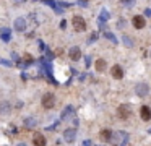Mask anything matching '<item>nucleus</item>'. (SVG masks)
Returning a JSON list of instances; mask_svg holds the SVG:
<instances>
[{
  "label": "nucleus",
  "instance_id": "nucleus-1",
  "mask_svg": "<svg viewBox=\"0 0 151 146\" xmlns=\"http://www.w3.org/2000/svg\"><path fill=\"white\" fill-rule=\"evenodd\" d=\"M72 24H73V29H75V31H78V32L86 31V21L83 20L81 16H73Z\"/></svg>",
  "mask_w": 151,
  "mask_h": 146
},
{
  "label": "nucleus",
  "instance_id": "nucleus-2",
  "mask_svg": "<svg viewBox=\"0 0 151 146\" xmlns=\"http://www.w3.org/2000/svg\"><path fill=\"white\" fill-rule=\"evenodd\" d=\"M41 102L46 109H52L54 105H55V96H54L52 93H46L44 96H42Z\"/></svg>",
  "mask_w": 151,
  "mask_h": 146
},
{
  "label": "nucleus",
  "instance_id": "nucleus-3",
  "mask_svg": "<svg viewBox=\"0 0 151 146\" xmlns=\"http://www.w3.org/2000/svg\"><path fill=\"white\" fill-rule=\"evenodd\" d=\"M132 23H133V26L137 29H143L145 28V24H146V21H145V18L143 16H133V20H132Z\"/></svg>",
  "mask_w": 151,
  "mask_h": 146
},
{
  "label": "nucleus",
  "instance_id": "nucleus-4",
  "mask_svg": "<svg viewBox=\"0 0 151 146\" xmlns=\"http://www.w3.org/2000/svg\"><path fill=\"white\" fill-rule=\"evenodd\" d=\"M117 112H119V117L122 118V120H127V118L130 117V109L125 107V105H119Z\"/></svg>",
  "mask_w": 151,
  "mask_h": 146
},
{
  "label": "nucleus",
  "instance_id": "nucleus-5",
  "mask_svg": "<svg viewBox=\"0 0 151 146\" xmlns=\"http://www.w3.org/2000/svg\"><path fill=\"white\" fill-rule=\"evenodd\" d=\"M75 136H77V132H75L73 128H68V130H65V132H63V138H65L67 143L75 141Z\"/></svg>",
  "mask_w": 151,
  "mask_h": 146
},
{
  "label": "nucleus",
  "instance_id": "nucleus-6",
  "mask_svg": "<svg viewBox=\"0 0 151 146\" xmlns=\"http://www.w3.org/2000/svg\"><path fill=\"white\" fill-rule=\"evenodd\" d=\"M110 73H112V76L115 78V80H120V78L123 76V70L120 65H114L112 67V70H110Z\"/></svg>",
  "mask_w": 151,
  "mask_h": 146
},
{
  "label": "nucleus",
  "instance_id": "nucleus-7",
  "mask_svg": "<svg viewBox=\"0 0 151 146\" xmlns=\"http://www.w3.org/2000/svg\"><path fill=\"white\" fill-rule=\"evenodd\" d=\"M140 115H141V118H143L145 122L151 120V109L148 107V105H143L141 110H140Z\"/></svg>",
  "mask_w": 151,
  "mask_h": 146
},
{
  "label": "nucleus",
  "instance_id": "nucleus-8",
  "mask_svg": "<svg viewBox=\"0 0 151 146\" xmlns=\"http://www.w3.org/2000/svg\"><path fill=\"white\" fill-rule=\"evenodd\" d=\"M99 136H101L106 143H112V140H114V133H112L110 130H102Z\"/></svg>",
  "mask_w": 151,
  "mask_h": 146
},
{
  "label": "nucleus",
  "instance_id": "nucleus-9",
  "mask_svg": "<svg viewBox=\"0 0 151 146\" xmlns=\"http://www.w3.org/2000/svg\"><path fill=\"white\" fill-rule=\"evenodd\" d=\"M135 91H137L138 96H146L148 91H150V88H148V85H145V83H140V85L135 88Z\"/></svg>",
  "mask_w": 151,
  "mask_h": 146
},
{
  "label": "nucleus",
  "instance_id": "nucleus-10",
  "mask_svg": "<svg viewBox=\"0 0 151 146\" xmlns=\"http://www.w3.org/2000/svg\"><path fill=\"white\" fill-rule=\"evenodd\" d=\"M33 145H34V146H44V145H46V138L42 136L41 133H36V135L33 136Z\"/></svg>",
  "mask_w": 151,
  "mask_h": 146
},
{
  "label": "nucleus",
  "instance_id": "nucleus-11",
  "mask_svg": "<svg viewBox=\"0 0 151 146\" xmlns=\"http://www.w3.org/2000/svg\"><path fill=\"white\" fill-rule=\"evenodd\" d=\"M26 28V20L25 18H17L15 20V29L17 31H25Z\"/></svg>",
  "mask_w": 151,
  "mask_h": 146
},
{
  "label": "nucleus",
  "instance_id": "nucleus-12",
  "mask_svg": "<svg viewBox=\"0 0 151 146\" xmlns=\"http://www.w3.org/2000/svg\"><path fill=\"white\" fill-rule=\"evenodd\" d=\"M80 57H81L80 47H72L70 49V59H72V60H80Z\"/></svg>",
  "mask_w": 151,
  "mask_h": 146
},
{
  "label": "nucleus",
  "instance_id": "nucleus-13",
  "mask_svg": "<svg viewBox=\"0 0 151 146\" xmlns=\"http://www.w3.org/2000/svg\"><path fill=\"white\" fill-rule=\"evenodd\" d=\"M107 68V63L104 59H99V60H96V70L98 72H104V70Z\"/></svg>",
  "mask_w": 151,
  "mask_h": 146
},
{
  "label": "nucleus",
  "instance_id": "nucleus-14",
  "mask_svg": "<svg viewBox=\"0 0 151 146\" xmlns=\"http://www.w3.org/2000/svg\"><path fill=\"white\" fill-rule=\"evenodd\" d=\"M0 34H2V39L3 41H10V29H7V28H2L0 29Z\"/></svg>",
  "mask_w": 151,
  "mask_h": 146
},
{
  "label": "nucleus",
  "instance_id": "nucleus-15",
  "mask_svg": "<svg viewBox=\"0 0 151 146\" xmlns=\"http://www.w3.org/2000/svg\"><path fill=\"white\" fill-rule=\"evenodd\" d=\"M8 112H10L8 102H0V114H8Z\"/></svg>",
  "mask_w": 151,
  "mask_h": 146
},
{
  "label": "nucleus",
  "instance_id": "nucleus-16",
  "mask_svg": "<svg viewBox=\"0 0 151 146\" xmlns=\"http://www.w3.org/2000/svg\"><path fill=\"white\" fill-rule=\"evenodd\" d=\"M36 123H37V122L34 120V118H31V117H28V118L25 120V125L29 127V128H31V127H36Z\"/></svg>",
  "mask_w": 151,
  "mask_h": 146
},
{
  "label": "nucleus",
  "instance_id": "nucleus-17",
  "mask_svg": "<svg viewBox=\"0 0 151 146\" xmlns=\"http://www.w3.org/2000/svg\"><path fill=\"white\" fill-rule=\"evenodd\" d=\"M133 3V0H123V5H132Z\"/></svg>",
  "mask_w": 151,
  "mask_h": 146
},
{
  "label": "nucleus",
  "instance_id": "nucleus-18",
  "mask_svg": "<svg viewBox=\"0 0 151 146\" xmlns=\"http://www.w3.org/2000/svg\"><path fill=\"white\" fill-rule=\"evenodd\" d=\"M15 2H17V3H23V2H25V0H15Z\"/></svg>",
  "mask_w": 151,
  "mask_h": 146
},
{
  "label": "nucleus",
  "instance_id": "nucleus-19",
  "mask_svg": "<svg viewBox=\"0 0 151 146\" xmlns=\"http://www.w3.org/2000/svg\"><path fill=\"white\" fill-rule=\"evenodd\" d=\"M81 2H83V3H85V2H88V0H81Z\"/></svg>",
  "mask_w": 151,
  "mask_h": 146
}]
</instances>
